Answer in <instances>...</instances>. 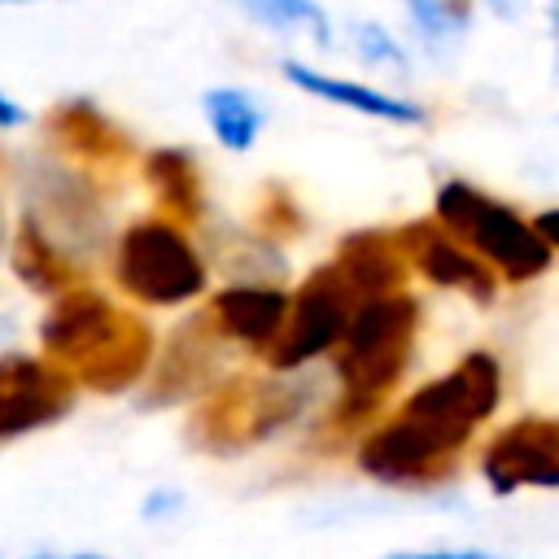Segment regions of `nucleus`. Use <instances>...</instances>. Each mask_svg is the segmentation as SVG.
<instances>
[{"label": "nucleus", "instance_id": "obj_1", "mask_svg": "<svg viewBox=\"0 0 559 559\" xmlns=\"http://www.w3.org/2000/svg\"><path fill=\"white\" fill-rule=\"evenodd\" d=\"M502 402V367L489 349L463 354L445 376L419 384L384 424L354 445L362 476L384 485H424L450 476L459 450Z\"/></svg>", "mask_w": 559, "mask_h": 559}, {"label": "nucleus", "instance_id": "obj_2", "mask_svg": "<svg viewBox=\"0 0 559 559\" xmlns=\"http://www.w3.org/2000/svg\"><path fill=\"white\" fill-rule=\"evenodd\" d=\"M39 354L92 393H127L153 367V328L100 288H66L39 314Z\"/></svg>", "mask_w": 559, "mask_h": 559}, {"label": "nucleus", "instance_id": "obj_3", "mask_svg": "<svg viewBox=\"0 0 559 559\" xmlns=\"http://www.w3.org/2000/svg\"><path fill=\"white\" fill-rule=\"evenodd\" d=\"M415 332H419V301L406 288L362 297L354 306L345 336L332 349V376H336L332 419L341 428L371 419L380 402L397 389L415 354Z\"/></svg>", "mask_w": 559, "mask_h": 559}, {"label": "nucleus", "instance_id": "obj_4", "mask_svg": "<svg viewBox=\"0 0 559 559\" xmlns=\"http://www.w3.org/2000/svg\"><path fill=\"white\" fill-rule=\"evenodd\" d=\"M432 218L450 236H459L480 262H489V271L507 284H528V280L546 275L555 262V249L533 227V218H524L515 205L489 197L485 188H476L467 179H441L437 183Z\"/></svg>", "mask_w": 559, "mask_h": 559}, {"label": "nucleus", "instance_id": "obj_5", "mask_svg": "<svg viewBox=\"0 0 559 559\" xmlns=\"http://www.w3.org/2000/svg\"><path fill=\"white\" fill-rule=\"evenodd\" d=\"M114 284L135 306H188L205 297L210 288V262L192 245L188 227H179L166 214H148L122 227L114 258H109Z\"/></svg>", "mask_w": 559, "mask_h": 559}, {"label": "nucleus", "instance_id": "obj_6", "mask_svg": "<svg viewBox=\"0 0 559 559\" xmlns=\"http://www.w3.org/2000/svg\"><path fill=\"white\" fill-rule=\"evenodd\" d=\"M301 411H306V389L293 384L284 371L227 376L188 415V437L205 454H240L293 428Z\"/></svg>", "mask_w": 559, "mask_h": 559}, {"label": "nucleus", "instance_id": "obj_7", "mask_svg": "<svg viewBox=\"0 0 559 559\" xmlns=\"http://www.w3.org/2000/svg\"><path fill=\"white\" fill-rule=\"evenodd\" d=\"M358 301H362V297L354 293V284L345 280V271H341L336 262L314 266V271L297 284V293H293V301H288L284 328H280V336L271 341V349L262 354L266 367L293 376V371H301L306 362L332 354L336 341L345 336V323H349V314H354Z\"/></svg>", "mask_w": 559, "mask_h": 559}, {"label": "nucleus", "instance_id": "obj_8", "mask_svg": "<svg viewBox=\"0 0 559 559\" xmlns=\"http://www.w3.org/2000/svg\"><path fill=\"white\" fill-rule=\"evenodd\" d=\"M231 341L218 336L205 310L188 314L175 336L166 341L162 358L144 376V406H170V402H201L214 384L227 380L231 367Z\"/></svg>", "mask_w": 559, "mask_h": 559}, {"label": "nucleus", "instance_id": "obj_9", "mask_svg": "<svg viewBox=\"0 0 559 559\" xmlns=\"http://www.w3.org/2000/svg\"><path fill=\"white\" fill-rule=\"evenodd\" d=\"M44 135H48V148L61 162L79 166L92 179L96 175L118 179L131 166H140V148L127 135V127L114 122L92 96H66V100H57L44 114Z\"/></svg>", "mask_w": 559, "mask_h": 559}, {"label": "nucleus", "instance_id": "obj_10", "mask_svg": "<svg viewBox=\"0 0 559 559\" xmlns=\"http://www.w3.org/2000/svg\"><path fill=\"white\" fill-rule=\"evenodd\" d=\"M79 384L44 354H0V445L61 424Z\"/></svg>", "mask_w": 559, "mask_h": 559}, {"label": "nucleus", "instance_id": "obj_11", "mask_svg": "<svg viewBox=\"0 0 559 559\" xmlns=\"http://www.w3.org/2000/svg\"><path fill=\"white\" fill-rule=\"evenodd\" d=\"M26 214H35L39 227L83 262L105 245V210L96 197V179L61 157L35 175Z\"/></svg>", "mask_w": 559, "mask_h": 559}, {"label": "nucleus", "instance_id": "obj_12", "mask_svg": "<svg viewBox=\"0 0 559 559\" xmlns=\"http://www.w3.org/2000/svg\"><path fill=\"white\" fill-rule=\"evenodd\" d=\"M480 476L498 498L515 489H559V419L524 415L507 424L485 445Z\"/></svg>", "mask_w": 559, "mask_h": 559}, {"label": "nucleus", "instance_id": "obj_13", "mask_svg": "<svg viewBox=\"0 0 559 559\" xmlns=\"http://www.w3.org/2000/svg\"><path fill=\"white\" fill-rule=\"evenodd\" d=\"M397 245L411 262V271H419L428 284L437 288H454L480 306H493L498 297V275L489 271V262H480L459 236H450L437 218H415L397 227Z\"/></svg>", "mask_w": 559, "mask_h": 559}, {"label": "nucleus", "instance_id": "obj_14", "mask_svg": "<svg viewBox=\"0 0 559 559\" xmlns=\"http://www.w3.org/2000/svg\"><path fill=\"white\" fill-rule=\"evenodd\" d=\"M288 301L293 293H284L280 284H223L205 314L210 323L218 328L223 341H231L236 349H249V354H266L271 341L280 336L284 319H288Z\"/></svg>", "mask_w": 559, "mask_h": 559}, {"label": "nucleus", "instance_id": "obj_15", "mask_svg": "<svg viewBox=\"0 0 559 559\" xmlns=\"http://www.w3.org/2000/svg\"><path fill=\"white\" fill-rule=\"evenodd\" d=\"M284 79L314 96V100H328L336 109H349V114H362V118H376V122H397V127H419L428 122V109L406 100V96H393L384 87H371V83H358V79H341V74H328V70H314L306 61H284L280 66Z\"/></svg>", "mask_w": 559, "mask_h": 559}, {"label": "nucleus", "instance_id": "obj_16", "mask_svg": "<svg viewBox=\"0 0 559 559\" xmlns=\"http://www.w3.org/2000/svg\"><path fill=\"white\" fill-rule=\"evenodd\" d=\"M9 266H13L22 288H31L35 297H48V301L57 293H66V288H79L83 275H87V262L74 258L66 245H57L39 227V218L26 214V210H22V218H17L13 236H9Z\"/></svg>", "mask_w": 559, "mask_h": 559}, {"label": "nucleus", "instance_id": "obj_17", "mask_svg": "<svg viewBox=\"0 0 559 559\" xmlns=\"http://www.w3.org/2000/svg\"><path fill=\"white\" fill-rule=\"evenodd\" d=\"M140 179L148 183L157 210L179 227H197L205 218V179L188 148H148L140 157Z\"/></svg>", "mask_w": 559, "mask_h": 559}, {"label": "nucleus", "instance_id": "obj_18", "mask_svg": "<svg viewBox=\"0 0 559 559\" xmlns=\"http://www.w3.org/2000/svg\"><path fill=\"white\" fill-rule=\"evenodd\" d=\"M345 280L354 284L358 297H380V293H397L406 284V253L397 245V231H380V227H362V231H349L341 245H336V258H332Z\"/></svg>", "mask_w": 559, "mask_h": 559}, {"label": "nucleus", "instance_id": "obj_19", "mask_svg": "<svg viewBox=\"0 0 559 559\" xmlns=\"http://www.w3.org/2000/svg\"><path fill=\"white\" fill-rule=\"evenodd\" d=\"M201 109H205L210 135H214L227 153H249V148L258 144V135H262V122H266L258 96L245 92V87H227V83H223V87H210V92L201 96Z\"/></svg>", "mask_w": 559, "mask_h": 559}, {"label": "nucleus", "instance_id": "obj_20", "mask_svg": "<svg viewBox=\"0 0 559 559\" xmlns=\"http://www.w3.org/2000/svg\"><path fill=\"white\" fill-rule=\"evenodd\" d=\"M236 9L271 35H301L319 48L332 44V22L319 0H236Z\"/></svg>", "mask_w": 559, "mask_h": 559}, {"label": "nucleus", "instance_id": "obj_21", "mask_svg": "<svg viewBox=\"0 0 559 559\" xmlns=\"http://www.w3.org/2000/svg\"><path fill=\"white\" fill-rule=\"evenodd\" d=\"M214 262L231 275V284H245V280L249 284H280L288 271L280 245L262 231H231L223 240V249L214 253Z\"/></svg>", "mask_w": 559, "mask_h": 559}, {"label": "nucleus", "instance_id": "obj_22", "mask_svg": "<svg viewBox=\"0 0 559 559\" xmlns=\"http://www.w3.org/2000/svg\"><path fill=\"white\" fill-rule=\"evenodd\" d=\"M415 39L428 52H450L472 31V4L467 0H402Z\"/></svg>", "mask_w": 559, "mask_h": 559}, {"label": "nucleus", "instance_id": "obj_23", "mask_svg": "<svg viewBox=\"0 0 559 559\" xmlns=\"http://www.w3.org/2000/svg\"><path fill=\"white\" fill-rule=\"evenodd\" d=\"M349 39H354V52L362 66L371 70H389V74H406L411 70V57L406 48L393 39V31H384L380 22H354L349 26Z\"/></svg>", "mask_w": 559, "mask_h": 559}, {"label": "nucleus", "instance_id": "obj_24", "mask_svg": "<svg viewBox=\"0 0 559 559\" xmlns=\"http://www.w3.org/2000/svg\"><path fill=\"white\" fill-rule=\"evenodd\" d=\"M253 227H258L262 236H271V240L301 231V210H297V201L288 197V188H275V183H271V188L262 192V205H258V214H253Z\"/></svg>", "mask_w": 559, "mask_h": 559}, {"label": "nucleus", "instance_id": "obj_25", "mask_svg": "<svg viewBox=\"0 0 559 559\" xmlns=\"http://www.w3.org/2000/svg\"><path fill=\"white\" fill-rule=\"evenodd\" d=\"M380 559H502L485 546H428V550H393Z\"/></svg>", "mask_w": 559, "mask_h": 559}, {"label": "nucleus", "instance_id": "obj_26", "mask_svg": "<svg viewBox=\"0 0 559 559\" xmlns=\"http://www.w3.org/2000/svg\"><path fill=\"white\" fill-rule=\"evenodd\" d=\"M179 507H183V493H179V489H153V493L144 498L140 515H144V520H170V515H179Z\"/></svg>", "mask_w": 559, "mask_h": 559}, {"label": "nucleus", "instance_id": "obj_27", "mask_svg": "<svg viewBox=\"0 0 559 559\" xmlns=\"http://www.w3.org/2000/svg\"><path fill=\"white\" fill-rule=\"evenodd\" d=\"M22 122H26V109H22L13 96L0 92V131H17Z\"/></svg>", "mask_w": 559, "mask_h": 559}, {"label": "nucleus", "instance_id": "obj_28", "mask_svg": "<svg viewBox=\"0 0 559 559\" xmlns=\"http://www.w3.org/2000/svg\"><path fill=\"white\" fill-rule=\"evenodd\" d=\"M533 227L550 240V249H559V205H550V210H542V214H533Z\"/></svg>", "mask_w": 559, "mask_h": 559}, {"label": "nucleus", "instance_id": "obj_29", "mask_svg": "<svg viewBox=\"0 0 559 559\" xmlns=\"http://www.w3.org/2000/svg\"><path fill=\"white\" fill-rule=\"evenodd\" d=\"M485 4H489L498 17H520V4H524V0H485Z\"/></svg>", "mask_w": 559, "mask_h": 559}, {"label": "nucleus", "instance_id": "obj_30", "mask_svg": "<svg viewBox=\"0 0 559 559\" xmlns=\"http://www.w3.org/2000/svg\"><path fill=\"white\" fill-rule=\"evenodd\" d=\"M0 253H9V218H4V205H0Z\"/></svg>", "mask_w": 559, "mask_h": 559}, {"label": "nucleus", "instance_id": "obj_31", "mask_svg": "<svg viewBox=\"0 0 559 559\" xmlns=\"http://www.w3.org/2000/svg\"><path fill=\"white\" fill-rule=\"evenodd\" d=\"M546 13H550V35H555V44H559V0H550Z\"/></svg>", "mask_w": 559, "mask_h": 559}, {"label": "nucleus", "instance_id": "obj_32", "mask_svg": "<svg viewBox=\"0 0 559 559\" xmlns=\"http://www.w3.org/2000/svg\"><path fill=\"white\" fill-rule=\"evenodd\" d=\"M70 559H105V555H70Z\"/></svg>", "mask_w": 559, "mask_h": 559}, {"label": "nucleus", "instance_id": "obj_33", "mask_svg": "<svg viewBox=\"0 0 559 559\" xmlns=\"http://www.w3.org/2000/svg\"><path fill=\"white\" fill-rule=\"evenodd\" d=\"M0 179H4V153H0Z\"/></svg>", "mask_w": 559, "mask_h": 559}, {"label": "nucleus", "instance_id": "obj_34", "mask_svg": "<svg viewBox=\"0 0 559 559\" xmlns=\"http://www.w3.org/2000/svg\"><path fill=\"white\" fill-rule=\"evenodd\" d=\"M26 559H52V555H26Z\"/></svg>", "mask_w": 559, "mask_h": 559}, {"label": "nucleus", "instance_id": "obj_35", "mask_svg": "<svg viewBox=\"0 0 559 559\" xmlns=\"http://www.w3.org/2000/svg\"><path fill=\"white\" fill-rule=\"evenodd\" d=\"M0 4H26V0H0Z\"/></svg>", "mask_w": 559, "mask_h": 559}]
</instances>
